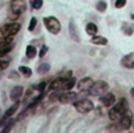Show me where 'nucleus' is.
Masks as SVG:
<instances>
[{
  "label": "nucleus",
  "instance_id": "obj_1",
  "mask_svg": "<svg viewBox=\"0 0 134 133\" xmlns=\"http://www.w3.org/2000/svg\"><path fill=\"white\" fill-rule=\"evenodd\" d=\"M129 111V105L127 99L120 98L119 102H117L116 105H114L108 112V116L111 120H116L119 119L122 115H125Z\"/></svg>",
  "mask_w": 134,
  "mask_h": 133
},
{
  "label": "nucleus",
  "instance_id": "obj_21",
  "mask_svg": "<svg viewBox=\"0 0 134 133\" xmlns=\"http://www.w3.org/2000/svg\"><path fill=\"white\" fill-rule=\"evenodd\" d=\"M49 69H50V65L47 64V63H43L38 67L37 71H38L39 74H45V73H47L49 71Z\"/></svg>",
  "mask_w": 134,
  "mask_h": 133
},
{
  "label": "nucleus",
  "instance_id": "obj_27",
  "mask_svg": "<svg viewBox=\"0 0 134 133\" xmlns=\"http://www.w3.org/2000/svg\"><path fill=\"white\" fill-rule=\"evenodd\" d=\"M42 5H43V0H34L32 1V7L36 9L41 8Z\"/></svg>",
  "mask_w": 134,
  "mask_h": 133
},
{
  "label": "nucleus",
  "instance_id": "obj_22",
  "mask_svg": "<svg viewBox=\"0 0 134 133\" xmlns=\"http://www.w3.org/2000/svg\"><path fill=\"white\" fill-rule=\"evenodd\" d=\"M13 37L14 36H7V37H0V47H3L5 45H8L10 44V42L13 41Z\"/></svg>",
  "mask_w": 134,
  "mask_h": 133
},
{
  "label": "nucleus",
  "instance_id": "obj_15",
  "mask_svg": "<svg viewBox=\"0 0 134 133\" xmlns=\"http://www.w3.org/2000/svg\"><path fill=\"white\" fill-rule=\"evenodd\" d=\"M91 43L95 44V45H106L108 43V40L105 37H102V36H92Z\"/></svg>",
  "mask_w": 134,
  "mask_h": 133
},
{
  "label": "nucleus",
  "instance_id": "obj_17",
  "mask_svg": "<svg viewBox=\"0 0 134 133\" xmlns=\"http://www.w3.org/2000/svg\"><path fill=\"white\" fill-rule=\"evenodd\" d=\"M75 83H76V79L75 77H69V79L66 80V82H65V84H64V86H63L62 89H64V90H70L71 88L74 87Z\"/></svg>",
  "mask_w": 134,
  "mask_h": 133
},
{
  "label": "nucleus",
  "instance_id": "obj_20",
  "mask_svg": "<svg viewBox=\"0 0 134 133\" xmlns=\"http://www.w3.org/2000/svg\"><path fill=\"white\" fill-rule=\"evenodd\" d=\"M37 54V49L35 46L32 45H28L26 47V57L29 58V59H34Z\"/></svg>",
  "mask_w": 134,
  "mask_h": 133
},
{
  "label": "nucleus",
  "instance_id": "obj_25",
  "mask_svg": "<svg viewBox=\"0 0 134 133\" xmlns=\"http://www.w3.org/2000/svg\"><path fill=\"white\" fill-rule=\"evenodd\" d=\"M12 48L13 47L10 45H5L3 47H0V58L3 57V56H5V54H7L12 50Z\"/></svg>",
  "mask_w": 134,
  "mask_h": 133
},
{
  "label": "nucleus",
  "instance_id": "obj_18",
  "mask_svg": "<svg viewBox=\"0 0 134 133\" xmlns=\"http://www.w3.org/2000/svg\"><path fill=\"white\" fill-rule=\"evenodd\" d=\"M19 105H20V103H19V101H16V103L13 105V106H10L6 111H5V114H4V116L5 117H7V116H12L16 111H17V109L19 108Z\"/></svg>",
  "mask_w": 134,
  "mask_h": 133
},
{
  "label": "nucleus",
  "instance_id": "obj_12",
  "mask_svg": "<svg viewBox=\"0 0 134 133\" xmlns=\"http://www.w3.org/2000/svg\"><path fill=\"white\" fill-rule=\"evenodd\" d=\"M128 113V112H127ZM125 114V115H122L121 117H120V120H119V125H120V127L122 128V129H125V130H128L130 127H131V125H132V117H131V114L129 113V115L128 114Z\"/></svg>",
  "mask_w": 134,
  "mask_h": 133
},
{
  "label": "nucleus",
  "instance_id": "obj_4",
  "mask_svg": "<svg viewBox=\"0 0 134 133\" xmlns=\"http://www.w3.org/2000/svg\"><path fill=\"white\" fill-rule=\"evenodd\" d=\"M73 107L75 108V110H77L80 113H88L90 112L91 110H93L94 108V105L91 101L89 99H80L77 102H74L73 104Z\"/></svg>",
  "mask_w": 134,
  "mask_h": 133
},
{
  "label": "nucleus",
  "instance_id": "obj_32",
  "mask_svg": "<svg viewBox=\"0 0 134 133\" xmlns=\"http://www.w3.org/2000/svg\"><path fill=\"white\" fill-rule=\"evenodd\" d=\"M130 92H131V96H132L133 99H134V88H131V91H130Z\"/></svg>",
  "mask_w": 134,
  "mask_h": 133
},
{
  "label": "nucleus",
  "instance_id": "obj_14",
  "mask_svg": "<svg viewBox=\"0 0 134 133\" xmlns=\"http://www.w3.org/2000/svg\"><path fill=\"white\" fill-rule=\"evenodd\" d=\"M69 34H70L72 40H74L75 42H80L79 32H77V30H76V28H75V25H74L73 20H71L70 23H69Z\"/></svg>",
  "mask_w": 134,
  "mask_h": 133
},
{
  "label": "nucleus",
  "instance_id": "obj_19",
  "mask_svg": "<svg viewBox=\"0 0 134 133\" xmlns=\"http://www.w3.org/2000/svg\"><path fill=\"white\" fill-rule=\"evenodd\" d=\"M121 28H122V31L128 36H131L134 31V25L130 24V23H124Z\"/></svg>",
  "mask_w": 134,
  "mask_h": 133
},
{
  "label": "nucleus",
  "instance_id": "obj_16",
  "mask_svg": "<svg viewBox=\"0 0 134 133\" xmlns=\"http://www.w3.org/2000/svg\"><path fill=\"white\" fill-rule=\"evenodd\" d=\"M86 32L89 36H94L97 32V26H96V24L93 23V22H89L86 25Z\"/></svg>",
  "mask_w": 134,
  "mask_h": 133
},
{
  "label": "nucleus",
  "instance_id": "obj_10",
  "mask_svg": "<svg viewBox=\"0 0 134 133\" xmlns=\"http://www.w3.org/2000/svg\"><path fill=\"white\" fill-rule=\"evenodd\" d=\"M69 77H70V76H65V77L60 76V77H57L55 80H53V81L50 83L49 88H50L51 90H59V89H62L63 86H64V84H65V82H66V80L69 79Z\"/></svg>",
  "mask_w": 134,
  "mask_h": 133
},
{
  "label": "nucleus",
  "instance_id": "obj_26",
  "mask_svg": "<svg viewBox=\"0 0 134 133\" xmlns=\"http://www.w3.org/2000/svg\"><path fill=\"white\" fill-rule=\"evenodd\" d=\"M36 25H37V18H35V17H32V18H31V20H30V22H29V26H28V30H29V31H32V30L35 29V27H36Z\"/></svg>",
  "mask_w": 134,
  "mask_h": 133
},
{
  "label": "nucleus",
  "instance_id": "obj_7",
  "mask_svg": "<svg viewBox=\"0 0 134 133\" xmlns=\"http://www.w3.org/2000/svg\"><path fill=\"white\" fill-rule=\"evenodd\" d=\"M93 84V80L89 76H86L84 79H82L81 81H79L77 85H76V89L77 91H88L89 88L92 86Z\"/></svg>",
  "mask_w": 134,
  "mask_h": 133
},
{
  "label": "nucleus",
  "instance_id": "obj_11",
  "mask_svg": "<svg viewBox=\"0 0 134 133\" xmlns=\"http://www.w3.org/2000/svg\"><path fill=\"white\" fill-rule=\"evenodd\" d=\"M99 102L105 106V107H110L115 103V96L113 93H106L105 95L99 97Z\"/></svg>",
  "mask_w": 134,
  "mask_h": 133
},
{
  "label": "nucleus",
  "instance_id": "obj_3",
  "mask_svg": "<svg viewBox=\"0 0 134 133\" xmlns=\"http://www.w3.org/2000/svg\"><path fill=\"white\" fill-rule=\"evenodd\" d=\"M44 25L46 26L47 30L53 35H58L61 31V23L55 17H45L43 18Z\"/></svg>",
  "mask_w": 134,
  "mask_h": 133
},
{
  "label": "nucleus",
  "instance_id": "obj_9",
  "mask_svg": "<svg viewBox=\"0 0 134 133\" xmlns=\"http://www.w3.org/2000/svg\"><path fill=\"white\" fill-rule=\"evenodd\" d=\"M77 97V94L75 92H66V93H62L61 95H59V101L63 104H67V103H71L74 102L75 98Z\"/></svg>",
  "mask_w": 134,
  "mask_h": 133
},
{
  "label": "nucleus",
  "instance_id": "obj_33",
  "mask_svg": "<svg viewBox=\"0 0 134 133\" xmlns=\"http://www.w3.org/2000/svg\"><path fill=\"white\" fill-rule=\"evenodd\" d=\"M131 17H132V19H134V15H131Z\"/></svg>",
  "mask_w": 134,
  "mask_h": 133
},
{
  "label": "nucleus",
  "instance_id": "obj_24",
  "mask_svg": "<svg viewBox=\"0 0 134 133\" xmlns=\"http://www.w3.org/2000/svg\"><path fill=\"white\" fill-rule=\"evenodd\" d=\"M96 9L98 12H100V13H104L107 9V3H106V1H104V0L98 1L97 4H96Z\"/></svg>",
  "mask_w": 134,
  "mask_h": 133
},
{
  "label": "nucleus",
  "instance_id": "obj_6",
  "mask_svg": "<svg viewBox=\"0 0 134 133\" xmlns=\"http://www.w3.org/2000/svg\"><path fill=\"white\" fill-rule=\"evenodd\" d=\"M10 8L14 15L20 16L26 10V2L24 0H13L10 4Z\"/></svg>",
  "mask_w": 134,
  "mask_h": 133
},
{
  "label": "nucleus",
  "instance_id": "obj_5",
  "mask_svg": "<svg viewBox=\"0 0 134 133\" xmlns=\"http://www.w3.org/2000/svg\"><path fill=\"white\" fill-rule=\"evenodd\" d=\"M20 28H21V25L19 23H9V24H5L4 26H2V28L0 29V32L4 37L15 36L16 34H18Z\"/></svg>",
  "mask_w": 134,
  "mask_h": 133
},
{
  "label": "nucleus",
  "instance_id": "obj_30",
  "mask_svg": "<svg viewBox=\"0 0 134 133\" xmlns=\"http://www.w3.org/2000/svg\"><path fill=\"white\" fill-rule=\"evenodd\" d=\"M9 64V61H4V60H0V70L6 68Z\"/></svg>",
  "mask_w": 134,
  "mask_h": 133
},
{
  "label": "nucleus",
  "instance_id": "obj_8",
  "mask_svg": "<svg viewBox=\"0 0 134 133\" xmlns=\"http://www.w3.org/2000/svg\"><path fill=\"white\" fill-rule=\"evenodd\" d=\"M120 63L124 67L128 69H134V52H130L124 56L120 60Z\"/></svg>",
  "mask_w": 134,
  "mask_h": 133
},
{
  "label": "nucleus",
  "instance_id": "obj_23",
  "mask_svg": "<svg viewBox=\"0 0 134 133\" xmlns=\"http://www.w3.org/2000/svg\"><path fill=\"white\" fill-rule=\"evenodd\" d=\"M19 71L24 75V76H26V77H29L30 75H31V69L29 68V67H26V66H20L19 67Z\"/></svg>",
  "mask_w": 134,
  "mask_h": 133
},
{
  "label": "nucleus",
  "instance_id": "obj_31",
  "mask_svg": "<svg viewBox=\"0 0 134 133\" xmlns=\"http://www.w3.org/2000/svg\"><path fill=\"white\" fill-rule=\"evenodd\" d=\"M45 86H46V83H45V82H42L41 84H39V86L37 87V89H38L40 92H43L44 89H45Z\"/></svg>",
  "mask_w": 134,
  "mask_h": 133
},
{
  "label": "nucleus",
  "instance_id": "obj_2",
  "mask_svg": "<svg viewBox=\"0 0 134 133\" xmlns=\"http://www.w3.org/2000/svg\"><path fill=\"white\" fill-rule=\"evenodd\" d=\"M109 89V85L107 82L103 81V80H98L96 82H93L92 86L89 88L88 92L90 95H93V96H96V95H100L105 92H107Z\"/></svg>",
  "mask_w": 134,
  "mask_h": 133
},
{
  "label": "nucleus",
  "instance_id": "obj_13",
  "mask_svg": "<svg viewBox=\"0 0 134 133\" xmlns=\"http://www.w3.org/2000/svg\"><path fill=\"white\" fill-rule=\"evenodd\" d=\"M23 93V87L22 86H16L12 89L10 91V99L16 102V101H19V98L21 97Z\"/></svg>",
  "mask_w": 134,
  "mask_h": 133
},
{
  "label": "nucleus",
  "instance_id": "obj_29",
  "mask_svg": "<svg viewBox=\"0 0 134 133\" xmlns=\"http://www.w3.org/2000/svg\"><path fill=\"white\" fill-rule=\"evenodd\" d=\"M126 3H127V0H116L115 1V7L121 8L126 5Z\"/></svg>",
  "mask_w": 134,
  "mask_h": 133
},
{
  "label": "nucleus",
  "instance_id": "obj_28",
  "mask_svg": "<svg viewBox=\"0 0 134 133\" xmlns=\"http://www.w3.org/2000/svg\"><path fill=\"white\" fill-rule=\"evenodd\" d=\"M48 51V47L46 46V45H43L42 47H41V49H40V52H39V57L40 58H43L45 54H46V52Z\"/></svg>",
  "mask_w": 134,
  "mask_h": 133
}]
</instances>
